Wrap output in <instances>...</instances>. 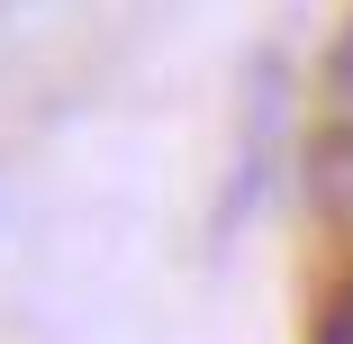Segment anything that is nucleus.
Returning a JSON list of instances; mask_svg holds the SVG:
<instances>
[{
    "mask_svg": "<svg viewBox=\"0 0 353 344\" xmlns=\"http://www.w3.org/2000/svg\"><path fill=\"white\" fill-rule=\"evenodd\" d=\"M335 91H344V100H353V28H344V37H335Z\"/></svg>",
    "mask_w": 353,
    "mask_h": 344,
    "instance_id": "f03ea898",
    "label": "nucleus"
},
{
    "mask_svg": "<svg viewBox=\"0 0 353 344\" xmlns=\"http://www.w3.org/2000/svg\"><path fill=\"white\" fill-rule=\"evenodd\" d=\"M308 344H353V281L317 308V335H308Z\"/></svg>",
    "mask_w": 353,
    "mask_h": 344,
    "instance_id": "f257e3e1",
    "label": "nucleus"
}]
</instances>
